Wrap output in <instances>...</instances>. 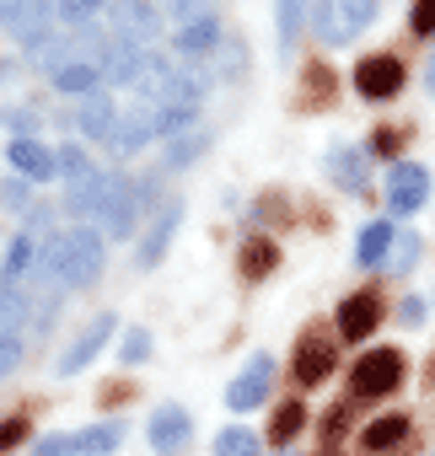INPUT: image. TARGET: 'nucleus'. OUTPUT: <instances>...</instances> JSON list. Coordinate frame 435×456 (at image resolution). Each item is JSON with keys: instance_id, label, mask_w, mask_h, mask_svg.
I'll use <instances>...</instances> for the list:
<instances>
[{"instance_id": "obj_10", "label": "nucleus", "mask_w": 435, "mask_h": 456, "mask_svg": "<svg viewBox=\"0 0 435 456\" xmlns=\"http://www.w3.org/2000/svg\"><path fill=\"white\" fill-rule=\"evenodd\" d=\"M269 376H275V365H269V354H253V365L226 387V408L232 413H248V408H259L264 397H269Z\"/></svg>"}, {"instance_id": "obj_36", "label": "nucleus", "mask_w": 435, "mask_h": 456, "mask_svg": "<svg viewBox=\"0 0 435 456\" xmlns=\"http://www.w3.org/2000/svg\"><path fill=\"white\" fill-rule=\"evenodd\" d=\"M398 145H403V134H398V129H376V134H371V151H376V156H392Z\"/></svg>"}, {"instance_id": "obj_11", "label": "nucleus", "mask_w": 435, "mask_h": 456, "mask_svg": "<svg viewBox=\"0 0 435 456\" xmlns=\"http://www.w3.org/2000/svg\"><path fill=\"white\" fill-rule=\"evenodd\" d=\"M108 177L113 172H81V177H70L65 183V215L70 220H97V204H103V193H108Z\"/></svg>"}, {"instance_id": "obj_30", "label": "nucleus", "mask_w": 435, "mask_h": 456, "mask_svg": "<svg viewBox=\"0 0 435 456\" xmlns=\"http://www.w3.org/2000/svg\"><path fill=\"white\" fill-rule=\"evenodd\" d=\"M28 435H33V424H28V419H6V424H0V456H6V451H17Z\"/></svg>"}, {"instance_id": "obj_35", "label": "nucleus", "mask_w": 435, "mask_h": 456, "mask_svg": "<svg viewBox=\"0 0 435 456\" xmlns=\"http://www.w3.org/2000/svg\"><path fill=\"white\" fill-rule=\"evenodd\" d=\"M408 28L414 33H435V0H419V6L408 12Z\"/></svg>"}, {"instance_id": "obj_41", "label": "nucleus", "mask_w": 435, "mask_h": 456, "mask_svg": "<svg viewBox=\"0 0 435 456\" xmlns=\"http://www.w3.org/2000/svg\"><path fill=\"white\" fill-rule=\"evenodd\" d=\"M424 81H430V92H435V54H430V70H424Z\"/></svg>"}, {"instance_id": "obj_28", "label": "nucleus", "mask_w": 435, "mask_h": 456, "mask_svg": "<svg viewBox=\"0 0 435 456\" xmlns=\"http://www.w3.org/2000/svg\"><path fill=\"white\" fill-rule=\"evenodd\" d=\"M119 360H124V365H145V360H151V333H145V328H129Z\"/></svg>"}, {"instance_id": "obj_12", "label": "nucleus", "mask_w": 435, "mask_h": 456, "mask_svg": "<svg viewBox=\"0 0 435 456\" xmlns=\"http://www.w3.org/2000/svg\"><path fill=\"white\" fill-rule=\"evenodd\" d=\"M108 338H113V317H92V322H86V333H81V338H76V344L60 354V365H54V370H60V376H76V370H86V365L103 354V344H108Z\"/></svg>"}, {"instance_id": "obj_31", "label": "nucleus", "mask_w": 435, "mask_h": 456, "mask_svg": "<svg viewBox=\"0 0 435 456\" xmlns=\"http://www.w3.org/2000/svg\"><path fill=\"white\" fill-rule=\"evenodd\" d=\"M414 264H419V237H398V248H392L387 269H414Z\"/></svg>"}, {"instance_id": "obj_25", "label": "nucleus", "mask_w": 435, "mask_h": 456, "mask_svg": "<svg viewBox=\"0 0 435 456\" xmlns=\"http://www.w3.org/2000/svg\"><path fill=\"white\" fill-rule=\"evenodd\" d=\"M215 456H264L259 451V435L253 429H221V435H215Z\"/></svg>"}, {"instance_id": "obj_1", "label": "nucleus", "mask_w": 435, "mask_h": 456, "mask_svg": "<svg viewBox=\"0 0 435 456\" xmlns=\"http://www.w3.org/2000/svg\"><path fill=\"white\" fill-rule=\"evenodd\" d=\"M382 17V6L376 0H339V6H312V33L323 38V44H349V38H360L371 22Z\"/></svg>"}, {"instance_id": "obj_23", "label": "nucleus", "mask_w": 435, "mask_h": 456, "mask_svg": "<svg viewBox=\"0 0 435 456\" xmlns=\"http://www.w3.org/2000/svg\"><path fill=\"white\" fill-rule=\"evenodd\" d=\"M301 424H307V408L291 397V403L275 408V419H269V440H275V445H291V440L301 435Z\"/></svg>"}, {"instance_id": "obj_17", "label": "nucleus", "mask_w": 435, "mask_h": 456, "mask_svg": "<svg viewBox=\"0 0 435 456\" xmlns=\"http://www.w3.org/2000/svg\"><path fill=\"white\" fill-rule=\"evenodd\" d=\"M333 360H339V349H333V344L307 338V344H301V354H296V381H301V387H317V381L333 370Z\"/></svg>"}, {"instance_id": "obj_20", "label": "nucleus", "mask_w": 435, "mask_h": 456, "mask_svg": "<svg viewBox=\"0 0 435 456\" xmlns=\"http://www.w3.org/2000/svg\"><path fill=\"white\" fill-rule=\"evenodd\" d=\"M403 435H408V419H403V413H387V419H371V424L360 429V445L376 456V451H392Z\"/></svg>"}, {"instance_id": "obj_24", "label": "nucleus", "mask_w": 435, "mask_h": 456, "mask_svg": "<svg viewBox=\"0 0 435 456\" xmlns=\"http://www.w3.org/2000/svg\"><path fill=\"white\" fill-rule=\"evenodd\" d=\"M199 151H209V129H188V134H177V140H167V151H161V161L167 167H188Z\"/></svg>"}, {"instance_id": "obj_40", "label": "nucleus", "mask_w": 435, "mask_h": 456, "mask_svg": "<svg viewBox=\"0 0 435 456\" xmlns=\"http://www.w3.org/2000/svg\"><path fill=\"white\" fill-rule=\"evenodd\" d=\"M323 429H328V435H339V429H344V408H333V413H323Z\"/></svg>"}, {"instance_id": "obj_6", "label": "nucleus", "mask_w": 435, "mask_h": 456, "mask_svg": "<svg viewBox=\"0 0 435 456\" xmlns=\"http://www.w3.org/2000/svg\"><path fill=\"white\" fill-rule=\"evenodd\" d=\"M0 28H6V33H17V38H22V49H28L33 38L54 33L60 22H54V6H28V0H0Z\"/></svg>"}, {"instance_id": "obj_16", "label": "nucleus", "mask_w": 435, "mask_h": 456, "mask_svg": "<svg viewBox=\"0 0 435 456\" xmlns=\"http://www.w3.org/2000/svg\"><path fill=\"white\" fill-rule=\"evenodd\" d=\"M76 124H81V134H92V140L108 145L113 124H119V102H113V92H92V97L76 108Z\"/></svg>"}, {"instance_id": "obj_13", "label": "nucleus", "mask_w": 435, "mask_h": 456, "mask_svg": "<svg viewBox=\"0 0 435 456\" xmlns=\"http://www.w3.org/2000/svg\"><path fill=\"white\" fill-rule=\"evenodd\" d=\"M376 322H382V301H376L371 290H360V296H349V301L339 306V333H344L349 344L371 338V333H376Z\"/></svg>"}, {"instance_id": "obj_2", "label": "nucleus", "mask_w": 435, "mask_h": 456, "mask_svg": "<svg viewBox=\"0 0 435 456\" xmlns=\"http://www.w3.org/2000/svg\"><path fill=\"white\" fill-rule=\"evenodd\" d=\"M97 220H103V237H113V242H129L135 237V225H140V188H135V177H124V172L108 177V193L97 204Z\"/></svg>"}, {"instance_id": "obj_29", "label": "nucleus", "mask_w": 435, "mask_h": 456, "mask_svg": "<svg viewBox=\"0 0 435 456\" xmlns=\"http://www.w3.org/2000/svg\"><path fill=\"white\" fill-rule=\"evenodd\" d=\"M60 172H65V183H70V177H81V172H92V156H86V151H81V145L70 140V145L60 151Z\"/></svg>"}, {"instance_id": "obj_37", "label": "nucleus", "mask_w": 435, "mask_h": 456, "mask_svg": "<svg viewBox=\"0 0 435 456\" xmlns=\"http://www.w3.org/2000/svg\"><path fill=\"white\" fill-rule=\"evenodd\" d=\"M398 322H403V328H414V322H424V301H419V296H408V301L398 306Z\"/></svg>"}, {"instance_id": "obj_38", "label": "nucleus", "mask_w": 435, "mask_h": 456, "mask_svg": "<svg viewBox=\"0 0 435 456\" xmlns=\"http://www.w3.org/2000/svg\"><path fill=\"white\" fill-rule=\"evenodd\" d=\"M28 199V183H0V204H22Z\"/></svg>"}, {"instance_id": "obj_26", "label": "nucleus", "mask_w": 435, "mask_h": 456, "mask_svg": "<svg viewBox=\"0 0 435 456\" xmlns=\"http://www.w3.org/2000/svg\"><path fill=\"white\" fill-rule=\"evenodd\" d=\"M301 86H307V97H301V108H317L328 92H339V76L328 70V65H307V76H301Z\"/></svg>"}, {"instance_id": "obj_7", "label": "nucleus", "mask_w": 435, "mask_h": 456, "mask_svg": "<svg viewBox=\"0 0 435 456\" xmlns=\"http://www.w3.org/2000/svg\"><path fill=\"white\" fill-rule=\"evenodd\" d=\"M424 199H430V172L414 167V161H398L392 177H387V204H392V215H414Z\"/></svg>"}, {"instance_id": "obj_9", "label": "nucleus", "mask_w": 435, "mask_h": 456, "mask_svg": "<svg viewBox=\"0 0 435 456\" xmlns=\"http://www.w3.org/2000/svg\"><path fill=\"white\" fill-rule=\"evenodd\" d=\"M221 44H226V28H221V17H204V22H193V28H183L177 33V54L199 70V65H209L215 54H221Z\"/></svg>"}, {"instance_id": "obj_18", "label": "nucleus", "mask_w": 435, "mask_h": 456, "mask_svg": "<svg viewBox=\"0 0 435 456\" xmlns=\"http://www.w3.org/2000/svg\"><path fill=\"white\" fill-rule=\"evenodd\" d=\"M97 81H103V70H97V65H92L86 54H81V60H70V65H65V70L54 76V92H65V97H81V102H86L92 92H103Z\"/></svg>"}, {"instance_id": "obj_15", "label": "nucleus", "mask_w": 435, "mask_h": 456, "mask_svg": "<svg viewBox=\"0 0 435 456\" xmlns=\"http://www.w3.org/2000/svg\"><path fill=\"white\" fill-rule=\"evenodd\" d=\"M392 248H398V225L392 220H371L365 232H360V242H355V264L360 269H376V264L392 258Z\"/></svg>"}, {"instance_id": "obj_39", "label": "nucleus", "mask_w": 435, "mask_h": 456, "mask_svg": "<svg viewBox=\"0 0 435 456\" xmlns=\"http://www.w3.org/2000/svg\"><path fill=\"white\" fill-rule=\"evenodd\" d=\"M124 397H129V387H124V381H108V387H103V403H108V408H113V403H124Z\"/></svg>"}, {"instance_id": "obj_33", "label": "nucleus", "mask_w": 435, "mask_h": 456, "mask_svg": "<svg viewBox=\"0 0 435 456\" xmlns=\"http://www.w3.org/2000/svg\"><path fill=\"white\" fill-rule=\"evenodd\" d=\"M22 349H28V338H0V376H12L22 365Z\"/></svg>"}, {"instance_id": "obj_27", "label": "nucleus", "mask_w": 435, "mask_h": 456, "mask_svg": "<svg viewBox=\"0 0 435 456\" xmlns=\"http://www.w3.org/2000/svg\"><path fill=\"white\" fill-rule=\"evenodd\" d=\"M307 17H312V12H307V6H291V0H285V6H280V12H275V22H280V44H285V54L296 49V33H301V22H307Z\"/></svg>"}, {"instance_id": "obj_14", "label": "nucleus", "mask_w": 435, "mask_h": 456, "mask_svg": "<svg viewBox=\"0 0 435 456\" xmlns=\"http://www.w3.org/2000/svg\"><path fill=\"white\" fill-rule=\"evenodd\" d=\"M12 167L22 172V183H49L54 172H60V156L49 151V145H38V140H12Z\"/></svg>"}, {"instance_id": "obj_5", "label": "nucleus", "mask_w": 435, "mask_h": 456, "mask_svg": "<svg viewBox=\"0 0 435 456\" xmlns=\"http://www.w3.org/2000/svg\"><path fill=\"white\" fill-rule=\"evenodd\" d=\"M355 92H360V97H371V102L398 97V92H403V60H392V54L360 60V65H355Z\"/></svg>"}, {"instance_id": "obj_8", "label": "nucleus", "mask_w": 435, "mask_h": 456, "mask_svg": "<svg viewBox=\"0 0 435 456\" xmlns=\"http://www.w3.org/2000/svg\"><path fill=\"white\" fill-rule=\"evenodd\" d=\"M177 220H183V199H167V204L156 209V220H151L140 253H135V269H156V264H161V253H167L172 237H177Z\"/></svg>"}, {"instance_id": "obj_19", "label": "nucleus", "mask_w": 435, "mask_h": 456, "mask_svg": "<svg viewBox=\"0 0 435 456\" xmlns=\"http://www.w3.org/2000/svg\"><path fill=\"white\" fill-rule=\"evenodd\" d=\"M328 172H333L349 193H365V156H360V151L333 145V151H328Z\"/></svg>"}, {"instance_id": "obj_3", "label": "nucleus", "mask_w": 435, "mask_h": 456, "mask_svg": "<svg viewBox=\"0 0 435 456\" xmlns=\"http://www.w3.org/2000/svg\"><path fill=\"white\" fill-rule=\"evenodd\" d=\"M403 381V354L398 349H371L355 370H349V397H387Z\"/></svg>"}, {"instance_id": "obj_4", "label": "nucleus", "mask_w": 435, "mask_h": 456, "mask_svg": "<svg viewBox=\"0 0 435 456\" xmlns=\"http://www.w3.org/2000/svg\"><path fill=\"white\" fill-rule=\"evenodd\" d=\"M188 440H193V419H188V408L161 403V408L151 413V456H183Z\"/></svg>"}, {"instance_id": "obj_34", "label": "nucleus", "mask_w": 435, "mask_h": 456, "mask_svg": "<svg viewBox=\"0 0 435 456\" xmlns=\"http://www.w3.org/2000/svg\"><path fill=\"white\" fill-rule=\"evenodd\" d=\"M6 129H22L17 140H28V134H38V113H33V108H12V113H6Z\"/></svg>"}, {"instance_id": "obj_22", "label": "nucleus", "mask_w": 435, "mask_h": 456, "mask_svg": "<svg viewBox=\"0 0 435 456\" xmlns=\"http://www.w3.org/2000/svg\"><path fill=\"white\" fill-rule=\"evenodd\" d=\"M275 264H280V248H275V242H264V237L242 242V274H248V280H264V274H275Z\"/></svg>"}, {"instance_id": "obj_21", "label": "nucleus", "mask_w": 435, "mask_h": 456, "mask_svg": "<svg viewBox=\"0 0 435 456\" xmlns=\"http://www.w3.org/2000/svg\"><path fill=\"white\" fill-rule=\"evenodd\" d=\"M124 435H129V429H124V419H119V424H92V429H81V435H76V451H81V456H108V451H119V445H124Z\"/></svg>"}, {"instance_id": "obj_32", "label": "nucleus", "mask_w": 435, "mask_h": 456, "mask_svg": "<svg viewBox=\"0 0 435 456\" xmlns=\"http://www.w3.org/2000/svg\"><path fill=\"white\" fill-rule=\"evenodd\" d=\"M33 456H81V451H76V435H49L33 445Z\"/></svg>"}]
</instances>
